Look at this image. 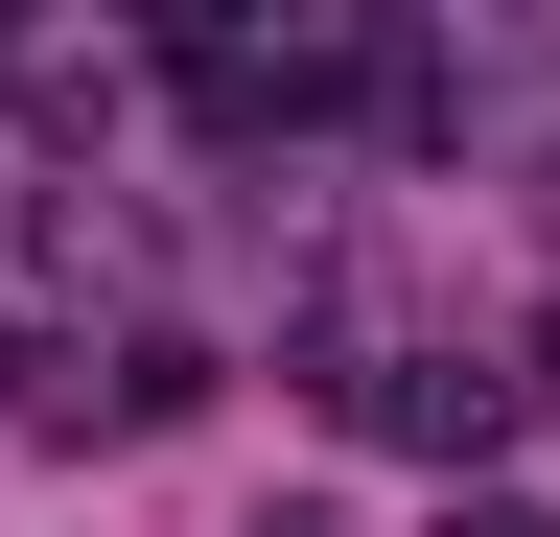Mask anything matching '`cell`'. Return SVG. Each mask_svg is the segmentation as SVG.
Returning <instances> with one entry per match:
<instances>
[{
	"label": "cell",
	"mask_w": 560,
	"mask_h": 537,
	"mask_svg": "<svg viewBox=\"0 0 560 537\" xmlns=\"http://www.w3.org/2000/svg\"><path fill=\"white\" fill-rule=\"evenodd\" d=\"M327 397H350V421H374V444H444V467H467L490 421H514V374H490V351H350Z\"/></svg>",
	"instance_id": "cell-1"
},
{
	"label": "cell",
	"mask_w": 560,
	"mask_h": 537,
	"mask_svg": "<svg viewBox=\"0 0 560 537\" xmlns=\"http://www.w3.org/2000/svg\"><path fill=\"white\" fill-rule=\"evenodd\" d=\"M444 537H537V514H514V491H490V514H444Z\"/></svg>",
	"instance_id": "cell-2"
},
{
	"label": "cell",
	"mask_w": 560,
	"mask_h": 537,
	"mask_svg": "<svg viewBox=\"0 0 560 537\" xmlns=\"http://www.w3.org/2000/svg\"><path fill=\"white\" fill-rule=\"evenodd\" d=\"M257 537H327V514H257Z\"/></svg>",
	"instance_id": "cell-3"
}]
</instances>
